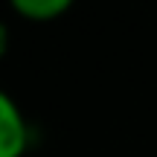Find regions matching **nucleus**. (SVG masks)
Returning a JSON list of instances; mask_svg holds the SVG:
<instances>
[{
  "label": "nucleus",
  "instance_id": "f257e3e1",
  "mask_svg": "<svg viewBox=\"0 0 157 157\" xmlns=\"http://www.w3.org/2000/svg\"><path fill=\"white\" fill-rule=\"evenodd\" d=\"M32 148V122L6 87H0V157H26Z\"/></svg>",
  "mask_w": 157,
  "mask_h": 157
},
{
  "label": "nucleus",
  "instance_id": "f03ea898",
  "mask_svg": "<svg viewBox=\"0 0 157 157\" xmlns=\"http://www.w3.org/2000/svg\"><path fill=\"white\" fill-rule=\"evenodd\" d=\"M73 9L70 0H12V12L32 23H52Z\"/></svg>",
  "mask_w": 157,
  "mask_h": 157
},
{
  "label": "nucleus",
  "instance_id": "7ed1b4c3",
  "mask_svg": "<svg viewBox=\"0 0 157 157\" xmlns=\"http://www.w3.org/2000/svg\"><path fill=\"white\" fill-rule=\"evenodd\" d=\"M9 41H12V32H9V23L0 17V61L6 58V52H9Z\"/></svg>",
  "mask_w": 157,
  "mask_h": 157
}]
</instances>
